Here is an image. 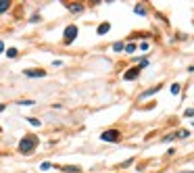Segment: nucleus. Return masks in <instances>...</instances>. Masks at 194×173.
<instances>
[{
    "instance_id": "1",
    "label": "nucleus",
    "mask_w": 194,
    "mask_h": 173,
    "mask_svg": "<svg viewBox=\"0 0 194 173\" xmlns=\"http://www.w3.org/2000/svg\"><path fill=\"white\" fill-rule=\"evenodd\" d=\"M36 146H38V136H25V138H21L17 148H19L21 154H31L36 150Z\"/></svg>"
},
{
    "instance_id": "2",
    "label": "nucleus",
    "mask_w": 194,
    "mask_h": 173,
    "mask_svg": "<svg viewBox=\"0 0 194 173\" xmlns=\"http://www.w3.org/2000/svg\"><path fill=\"white\" fill-rule=\"evenodd\" d=\"M100 140L102 142H119L121 140V134L117 132V129H107V132H102Z\"/></svg>"
},
{
    "instance_id": "3",
    "label": "nucleus",
    "mask_w": 194,
    "mask_h": 173,
    "mask_svg": "<svg viewBox=\"0 0 194 173\" xmlns=\"http://www.w3.org/2000/svg\"><path fill=\"white\" fill-rule=\"evenodd\" d=\"M75 36H77V27L75 25H69V27L65 29V44H71V42L75 40Z\"/></svg>"
},
{
    "instance_id": "4",
    "label": "nucleus",
    "mask_w": 194,
    "mask_h": 173,
    "mask_svg": "<svg viewBox=\"0 0 194 173\" xmlns=\"http://www.w3.org/2000/svg\"><path fill=\"white\" fill-rule=\"evenodd\" d=\"M23 73L27 77H46V71H44V69H25Z\"/></svg>"
},
{
    "instance_id": "5",
    "label": "nucleus",
    "mask_w": 194,
    "mask_h": 173,
    "mask_svg": "<svg viewBox=\"0 0 194 173\" xmlns=\"http://www.w3.org/2000/svg\"><path fill=\"white\" fill-rule=\"evenodd\" d=\"M138 75H140V67H131L129 71H125V75H123V79H127V81H129V79H136Z\"/></svg>"
},
{
    "instance_id": "6",
    "label": "nucleus",
    "mask_w": 194,
    "mask_h": 173,
    "mask_svg": "<svg viewBox=\"0 0 194 173\" xmlns=\"http://www.w3.org/2000/svg\"><path fill=\"white\" fill-rule=\"evenodd\" d=\"M61 171H65V173H79V171H82V167H73V165H67V167H61Z\"/></svg>"
},
{
    "instance_id": "7",
    "label": "nucleus",
    "mask_w": 194,
    "mask_h": 173,
    "mask_svg": "<svg viewBox=\"0 0 194 173\" xmlns=\"http://www.w3.org/2000/svg\"><path fill=\"white\" fill-rule=\"evenodd\" d=\"M159 90H161V85H155V88H150V90H146V92H142V96H140V98H146V96H152V94H155V92H159Z\"/></svg>"
},
{
    "instance_id": "8",
    "label": "nucleus",
    "mask_w": 194,
    "mask_h": 173,
    "mask_svg": "<svg viewBox=\"0 0 194 173\" xmlns=\"http://www.w3.org/2000/svg\"><path fill=\"white\" fill-rule=\"evenodd\" d=\"M109 29H111V25H109V23H100V25H98V36H102V33H107Z\"/></svg>"
},
{
    "instance_id": "9",
    "label": "nucleus",
    "mask_w": 194,
    "mask_h": 173,
    "mask_svg": "<svg viewBox=\"0 0 194 173\" xmlns=\"http://www.w3.org/2000/svg\"><path fill=\"white\" fill-rule=\"evenodd\" d=\"M67 8H69V11H71V13H79V11H82L84 6H82V4H69Z\"/></svg>"
},
{
    "instance_id": "10",
    "label": "nucleus",
    "mask_w": 194,
    "mask_h": 173,
    "mask_svg": "<svg viewBox=\"0 0 194 173\" xmlns=\"http://www.w3.org/2000/svg\"><path fill=\"white\" fill-rule=\"evenodd\" d=\"M17 54H19V52H17V48H8V50H6V56H8V58H15Z\"/></svg>"
},
{
    "instance_id": "11",
    "label": "nucleus",
    "mask_w": 194,
    "mask_h": 173,
    "mask_svg": "<svg viewBox=\"0 0 194 173\" xmlns=\"http://www.w3.org/2000/svg\"><path fill=\"white\" fill-rule=\"evenodd\" d=\"M113 50H115V52H121V50H125V46H123L121 42H117V44H113Z\"/></svg>"
},
{
    "instance_id": "12",
    "label": "nucleus",
    "mask_w": 194,
    "mask_h": 173,
    "mask_svg": "<svg viewBox=\"0 0 194 173\" xmlns=\"http://www.w3.org/2000/svg\"><path fill=\"white\" fill-rule=\"evenodd\" d=\"M190 134H188V129H182V132H178L175 134V138H188Z\"/></svg>"
},
{
    "instance_id": "13",
    "label": "nucleus",
    "mask_w": 194,
    "mask_h": 173,
    "mask_svg": "<svg viewBox=\"0 0 194 173\" xmlns=\"http://www.w3.org/2000/svg\"><path fill=\"white\" fill-rule=\"evenodd\" d=\"M19 104L21 107H31V104H36V102L33 100H19Z\"/></svg>"
},
{
    "instance_id": "14",
    "label": "nucleus",
    "mask_w": 194,
    "mask_h": 173,
    "mask_svg": "<svg viewBox=\"0 0 194 173\" xmlns=\"http://www.w3.org/2000/svg\"><path fill=\"white\" fill-rule=\"evenodd\" d=\"M8 6H11V2H6V0H4V2H0V13H4Z\"/></svg>"
},
{
    "instance_id": "15",
    "label": "nucleus",
    "mask_w": 194,
    "mask_h": 173,
    "mask_svg": "<svg viewBox=\"0 0 194 173\" xmlns=\"http://www.w3.org/2000/svg\"><path fill=\"white\" fill-rule=\"evenodd\" d=\"M171 94H180V83H173L171 85Z\"/></svg>"
},
{
    "instance_id": "16",
    "label": "nucleus",
    "mask_w": 194,
    "mask_h": 173,
    "mask_svg": "<svg viewBox=\"0 0 194 173\" xmlns=\"http://www.w3.org/2000/svg\"><path fill=\"white\" fill-rule=\"evenodd\" d=\"M40 169H42V171H48V169H52V165H50V163H42Z\"/></svg>"
},
{
    "instance_id": "17",
    "label": "nucleus",
    "mask_w": 194,
    "mask_h": 173,
    "mask_svg": "<svg viewBox=\"0 0 194 173\" xmlns=\"http://www.w3.org/2000/svg\"><path fill=\"white\" fill-rule=\"evenodd\" d=\"M134 50H136V44H127L125 46V52H134Z\"/></svg>"
},
{
    "instance_id": "18",
    "label": "nucleus",
    "mask_w": 194,
    "mask_h": 173,
    "mask_svg": "<svg viewBox=\"0 0 194 173\" xmlns=\"http://www.w3.org/2000/svg\"><path fill=\"white\" fill-rule=\"evenodd\" d=\"M27 121H29V123H31V125H36V127L40 125V119H33V117H29Z\"/></svg>"
},
{
    "instance_id": "19",
    "label": "nucleus",
    "mask_w": 194,
    "mask_h": 173,
    "mask_svg": "<svg viewBox=\"0 0 194 173\" xmlns=\"http://www.w3.org/2000/svg\"><path fill=\"white\" fill-rule=\"evenodd\" d=\"M134 11H136L138 15H144V13H146V11H144V6H136V8H134Z\"/></svg>"
},
{
    "instance_id": "20",
    "label": "nucleus",
    "mask_w": 194,
    "mask_h": 173,
    "mask_svg": "<svg viewBox=\"0 0 194 173\" xmlns=\"http://www.w3.org/2000/svg\"><path fill=\"white\" fill-rule=\"evenodd\" d=\"M186 117H194V109H186V113H184Z\"/></svg>"
},
{
    "instance_id": "21",
    "label": "nucleus",
    "mask_w": 194,
    "mask_h": 173,
    "mask_svg": "<svg viewBox=\"0 0 194 173\" xmlns=\"http://www.w3.org/2000/svg\"><path fill=\"white\" fill-rule=\"evenodd\" d=\"M2 50H4V44H2V42H0V52H2Z\"/></svg>"
}]
</instances>
